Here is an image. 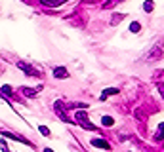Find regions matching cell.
<instances>
[{
  "instance_id": "cell-1",
  "label": "cell",
  "mask_w": 164,
  "mask_h": 152,
  "mask_svg": "<svg viewBox=\"0 0 164 152\" xmlns=\"http://www.w3.org/2000/svg\"><path fill=\"white\" fill-rule=\"evenodd\" d=\"M76 120H78V124H80L82 127H86V129H96V126H92V124H90V120H88V114H86V112L78 110V112H76Z\"/></svg>"
},
{
  "instance_id": "cell-2",
  "label": "cell",
  "mask_w": 164,
  "mask_h": 152,
  "mask_svg": "<svg viewBox=\"0 0 164 152\" xmlns=\"http://www.w3.org/2000/svg\"><path fill=\"white\" fill-rule=\"evenodd\" d=\"M160 57H162V46L156 44V46H153L151 52L145 55V59H147V61H156V59H160Z\"/></svg>"
},
{
  "instance_id": "cell-3",
  "label": "cell",
  "mask_w": 164,
  "mask_h": 152,
  "mask_svg": "<svg viewBox=\"0 0 164 152\" xmlns=\"http://www.w3.org/2000/svg\"><path fill=\"white\" fill-rule=\"evenodd\" d=\"M17 67L25 72V74H29V76H33V78H37V76H40V72L37 70V69H33L31 65H27V63H17Z\"/></svg>"
},
{
  "instance_id": "cell-4",
  "label": "cell",
  "mask_w": 164,
  "mask_h": 152,
  "mask_svg": "<svg viewBox=\"0 0 164 152\" xmlns=\"http://www.w3.org/2000/svg\"><path fill=\"white\" fill-rule=\"evenodd\" d=\"M54 76L59 78V80H65V78L69 76V72H67V69H63V67H55L54 69Z\"/></svg>"
},
{
  "instance_id": "cell-5",
  "label": "cell",
  "mask_w": 164,
  "mask_h": 152,
  "mask_svg": "<svg viewBox=\"0 0 164 152\" xmlns=\"http://www.w3.org/2000/svg\"><path fill=\"white\" fill-rule=\"evenodd\" d=\"M92 144H94V147H99V148H105V150L111 148L109 143H107L105 139H92Z\"/></svg>"
},
{
  "instance_id": "cell-6",
  "label": "cell",
  "mask_w": 164,
  "mask_h": 152,
  "mask_svg": "<svg viewBox=\"0 0 164 152\" xmlns=\"http://www.w3.org/2000/svg\"><path fill=\"white\" fill-rule=\"evenodd\" d=\"M37 91H40V88H21V93H23V95H27V97H34L37 95Z\"/></svg>"
},
{
  "instance_id": "cell-7",
  "label": "cell",
  "mask_w": 164,
  "mask_h": 152,
  "mask_svg": "<svg viewBox=\"0 0 164 152\" xmlns=\"http://www.w3.org/2000/svg\"><path fill=\"white\" fill-rule=\"evenodd\" d=\"M101 124H103L105 127H111L113 124H115V120H113L111 116H103V118H101Z\"/></svg>"
},
{
  "instance_id": "cell-8",
  "label": "cell",
  "mask_w": 164,
  "mask_h": 152,
  "mask_svg": "<svg viewBox=\"0 0 164 152\" xmlns=\"http://www.w3.org/2000/svg\"><path fill=\"white\" fill-rule=\"evenodd\" d=\"M139 29H141V25L138 23V21H134V23L130 25V32H134V34H138V32H139Z\"/></svg>"
},
{
  "instance_id": "cell-9",
  "label": "cell",
  "mask_w": 164,
  "mask_h": 152,
  "mask_svg": "<svg viewBox=\"0 0 164 152\" xmlns=\"http://www.w3.org/2000/svg\"><path fill=\"white\" fill-rule=\"evenodd\" d=\"M122 19H124V13H115V17L111 19V23H113V25H117V23H120Z\"/></svg>"
},
{
  "instance_id": "cell-10",
  "label": "cell",
  "mask_w": 164,
  "mask_h": 152,
  "mask_svg": "<svg viewBox=\"0 0 164 152\" xmlns=\"http://www.w3.org/2000/svg\"><path fill=\"white\" fill-rule=\"evenodd\" d=\"M117 93H118V90H117V88H107V90H105V93H101V95H103V97H107V95H117Z\"/></svg>"
},
{
  "instance_id": "cell-11",
  "label": "cell",
  "mask_w": 164,
  "mask_h": 152,
  "mask_svg": "<svg viewBox=\"0 0 164 152\" xmlns=\"http://www.w3.org/2000/svg\"><path fill=\"white\" fill-rule=\"evenodd\" d=\"M156 141H164V124L159 127V131H156Z\"/></svg>"
},
{
  "instance_id": "cell-12",
  "label": "cell",
  "mask_w": 164,
  "mask_h": 152,
  "mask_svg": "<svg viewBox=\"0 0 164 152\" xmlns=\"http://www.w3.org/2000/svg\"><path fill=\"white\" fill-rule=\"evenodd\" d=\"M153 8H155L153 2H145V4H143V10H145V12H153Z\"/></svg>"
},
{
  "instance_id": "cell-13",
  "label": "cell",
  "mask_w": 164,
  "mask_h": 152,
  "mask_svg": "<svg viewBox=\"0 0 164 152\" xmlns=\"http://www.w3.org/2000/svg\"><path fill=\"white\" fill-rule=\"evenodd\" d=\"M38 131H40L42 135H46V137H50V129H48L46 126H40V127H38Z\"/></svg>"
},
{
  "instance_id": "cell-14",
  "label": "cell",
  "mask_w": 164,
  "mask_h": 152,
  "mask_svg": "<svg viewBox=\"0 0 164 152\" xmlns=\"http://www.w3.org/2000/svg\"><path fill=\"white\" fill-rule=\"evenodd\" d=\"M2 93L4 95H12V88L10 86H2Z\"/></svg>"
},
{
  "instance_id": "cell-15",
  "label": "cell",
  "mask_w": 164,
  "mask_h": 152,
  "mask_svg": "<svg viewBox=\"0 0 164 152\" xmlns=\"http://www.w3.org/2000/svg\"><path fill=\"white\" fill-rule=\"evenodd\" d=\"M2 152H12V150H10L8 147H2Z\"/></svg>"
},
{
  "instance_id": "cell-16",
  "label": "cell",
  "mask_w": 164,
  "mask_h": 152,
  "mask_svg": "<svg viewBox=\"0 0 164 152\" xmlns=\"http://www.w3.org/2000/svg\"><path fill=\"white\" fill-rule=\"evenodd\" d=\"M160 93H162V95H164V86H160Z\"/></svg>"
},
{
  "instance_id": "cell-17",
  "label": "cell",
  "mask_w": 164,
  "mask_h": 152,
  "mask_svg": "<svg viewBox=\"0 0 164 152\" xmlns=\"http://www.w3.org/2000/svg\"><path fill=\"white\" fill-rule=\"evenodd\" d=\"M44 152H54V150L52 148H44Z\"/></svg>"
}]
</instances>
